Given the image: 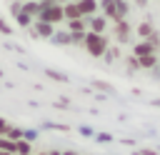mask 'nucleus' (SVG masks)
Wrapping results in <instances>:
<instances>
[{
    "mask_svg": "<svg viewBox=\"0 0 160 155\" xmlns=\"http://www.w3.org/2000/svg\"><path fill=\"white\" fill-rule=\"evenodd\" d=\"M40 10H42V8H40V2H38V0H22V12H28L32 20L40 15Z\"/></svg>",
    "mask_w": 160,
    "mask_h": 155,
    "instance_id": "9d476101",
    "label": "nucleus"
},
{
    "mask_svg": "<svg viewBox=\"0 0 160 155\" xmlns=\"http://www.w3.org/2000/svg\"><path fill=\"white\" fill-rule=\"evenodd\" d=\"M62 15H65V20H78V18H82V15H80V8H78L75 0H70V2L62 5Z\"/></svg>",
    "mask_w": 160,
    "mask_h": 155,
    "instance_id": "6e6552de",
    "label": "nucleus"
},
{
    "mask_svg": "<svg viewBox=\"0 0 160 155\" xmlns=\"http://www.w3.org/2000/svg\"><path fill=\"white\" fill-rule=\"evenodd\" d=\"M55 2H58V5H65V2H70V0H55Z\"/></svg>",
    "mask_w": 160,
    "mask_h": 155,
    "instance_id": "2f4dec72",
    "label": "nucleus"
},
{
    "mask_svg": "<svg viewBox=\"0 0 160 155\" xmlns=\"http://www.w3.org/2000/svg\"><path fill=\"white\" fill-rule=\"evenodd\" d=\"M135 5H140V8H145V5H148V0H135Z\"/></svg>",
    "mask_w": 160,
    "mask_h": 155,
    "instance_id": "c756f323",
    "label": "nucleus"
},
{
    "mask_svg": "<svg viewBox=\"0 0 160 155\" xmlns=\"http://www.w3.org/2000/svg\"><path fill=\"white\" fill-rule=\"evenodd\" d=\"M50 40H52L55 45H70V32H68V30H55Z\"/></svg>",
    "mask_w": 160,
    "mask_h": 155,
    "instance_id": "4468645a",
    "label": "nucleus"
},
{
    "mask_svg": "<svg viewBox=\"0 0 160 155\" xmlns=\"http://www.w3.org/2000/svg\"><path fill=\"white\" fill-rule=\"evenodd\" d=\"M85 32H88V30H85ZM85 32H70V45H82Z\"/></svg>",
    "mask_w": 160,
    "mask_h": 155,
    "instance_id": "412c9836",
    "label": "nucleus"
},
{
    "mask_svg": "<svg viewBox=\"0 0 160 155\" xmlns=\"http://www.w3.org/2000/svg\"><path fill=\"white\" fill-rule=\"evenodd\" d=\"M155 70H158V72H160V60H158V68H155Z\"/></svg>",
    "mask_w": 160,
    "mask_h": 155,
    "instance_id": "c9c22d12",
    "label": "nucleus"
},
{
    "mask_svg": "<svg viewBox=\"0 0 160 155\" xmlns=\"http://www.w3.org/2000/svg\"><path fill=\"white\" fill-rule=\"evenodd\" d=\"M22 140H35V132L32 130H22Z\"/></svg>",
    "mask_w": 160,
    "mask_h": 155,
    "instance_id": "bb28decb",
    "label": "nucleus"
},
{
    "mask_svg": "<svg viewBox=\"0 0 160 155\" xmlns=\"http://www.w3.org/2000/svg\"><path fill=\"white\" fill-rule=\"evenodd\" d=\"M150 52H155V50L150 48L148 40H138V42L132 45V55H135V58H140V55H150Z\"/></svg>",
    "mask_w": 160,
    "mask_h": 155,
    "instance_id": "f8f14e48",
    "label": "nucleus"
},
{
    "mask_svg": "<svg viewBox=\"0 0 160 155\" xmlns=\"http://www.w3.org/2000/svg\"><path fill=\"white\" fill-rule=\"evenodd\" d=\"M45 155H62V152H58V150H52V152H45Z\"/></svg>",
    "mask_w": 160,
    "mask_h": 155,
    "instance_id": "473e14b6",
    "label": "nucleus"
},
{
    "mask_svg": "<svg viewBox=\"0 0 160 155\" xmlns=\"http://www.w3.org/2000/svg\"><path fill=\"white\" fill-rule=\"evenodd\" d=\"M92 85H95L98 90H105V92H112V85H110V82H102V80H95Z\"/></svg>",
    "mask_w": 160,
    "mask_h": 155,
    "instance_id": "5701e85b",
    "label": "nucleus"
},
{
    "mask_svg": "<svg viewBox=\"0 0 160 155\" xmlns=\"http://www.w3.org/2000/svg\"><path fill=\"white\" fill-rule=\"evenodd\" d=\"M145 40H148V42H150V48H152V50H155V52H158V50H160V32H158V30H152V32H150V35H148V38H145Z\"/></svg>",
    "mask_w": 160,
    "mask_h": 155,
    "instance_id": "a211bd4d",
    "label": "nucleus"
},
{
    "mask_svg": "<svg viewBox=\"0 0 160 155\" xmlns=\"http://www.w3.org/2000/svg\"><path fill=\"white\" fill-rule=\"evenodd\" d=\"M15 155H32L30 140H15Z\"/></svg>",
    "mask_w": 160,
    "mask_h": 155,
    "instance_id": "2eb2a0df",
    "label": "nucleus"
},
{
    "mask_svg": "<svg viewBox=\"0 0 160 155\" xmlns=\"http://www.w3.org/2000/svg\"><path fill=\"white\" fill-rule=\"evenodd\" d=\"M78 8H80V15L82 18H90V15H98V0H75Z\"/></svg>",
    "mask_w": 160,
    "mask_h": 155,
    "instance_id": "0eeeda50",
    "label": "nucleus"
},
{
    "mask_svg": "<svg viewBox=\"0 0 160 155\" xmlns=\"http://www.w3.org/2000/svg\"><path fill=\"white\" fill-rule=\"evenodd\" d=\"M152 105H155V108H160V98H158V100H152Z\"/></svg>",
    "mask_w": 160,
    "mask_h": 155,
    "instance_id": "7c9ffc66",
    "label": "nucleus"
},
{
    "mask_svg": "<svg viewBox=\"0 0 160 155\" xmlns=\"http://www.w3.org/2000/svg\"><path fill=\"white\" fill-rule=\"evenodd\" d=\"M152 30H155V25H152L150 20H142V22H138V28H135V35H138L140 40H145V38H148Z\"/></svg>",
    "mask_w": 160,
    "mask_h": 155,
    "instance_id": "9b49d317",
    "label": "nucleus"
},
{
    "mask_svg": "<svg viewBox=\"0 0 160 155\" xmlns=\"http://www.w3.org/2000/svg\"><path fill=\"white\" fill-rule=\"evenodd\" d=\"M68 22V32H85L88 25H85V18H78V20H65Z\"/></svg>",
    "mask_w": 160,
    "mask_h": 155,
    "instance_id": "ddd939ff",
    "label": "nucleus"
},
{
    "mask_svg": "<svg viewBox=\"0 0 160 155\" xmlns=\"http://www.w3.org/2000/svg\"><path fill=\"white\" fill-rule=\"evenodd\" d=\"M112 30H115V40H118L120 45L130 42V38H132V28H130V22H128V20H118Z\"/></svg>",
    "mask_w": 160,
    "mask_h": 155,
    "instance_id": "7ed1b4c3",
    "label": "nucleus"
},
{
    "mask_svg": "<svg viewBox=\"0 0 160 155\" xmlns=\"http://www.w3.org/2000/svg\"><path fill=\"white\" fill-rule=\"evenodd\" d=\"M0 150H5V152H12V155H15V140H8L5 135H0Z\"/></svg>",
    "mask_w": 160,
    "mask_h": 155,
    "instance_id": "6ab92c4d",
    "label": "nucleus"
},
{
    "mask_svg": "<svg viewBox=\"0 0 160 155\" xmlns=\"http://www.w3.org/2000/svg\"><path fill=\"white\" fill-rule=\"evenodd\" d=\"M82 48L88 50V55L90 58H102L105 55V50L110 48V40H108V35L105 32H85V40H82Z\"/></svg>",
    "mask_w": 160,
    "mask_h": 155,
    "instance_id": "f257e3e1",
    "label": "nucleus"
},
{
    "mask_svg": "<svg viewBox=\"0 0 160 155\" xmlns=\"http://www.w3.org/2000/svg\"><path fill=\"white\" fill-rule=\"evenodd\" d=\"M5 138H8V140H22V128L10 125V128H8V132H5Z\"/></svg>",
    "mask_w": 160,
    "mask_h": 155,
    "instance_id": "f3484780",
    "label": "nucleus"
},
{
    "mask_svg": "<svg viewBox=\"0 0 160 155\" xmlns=\"http://www.w3.org/2000/svg\"><path fill=\"white\" fill-rule=\"evenodd\" d=\"M0 32H2V35H10V32H12V28H10V25H8L2 18H0Z\"/></svg>",
    "mask_w": 160,
    "mask_h": 155,
    "instance_id": "b1692460",
    "label": "nucleus"
},
{
    "mask_svg": "<svg viewBox=\"0 0 160 155\" xmlns=\"http://www.w3.org/2000/svg\"><path fill=\"white\" fill-rule=\"evenodd\" d=\"M100 10H102V18H108V20H112V22H118L120 18H118V0H100V5H98Z\"/></svg>",
    "mask_w": 160,
    "mask_h": 155,
    "instance_id": "423d86ee",
    "label": "nucleus"
},
{
    "mask_svg": "<svg viewBox=\"0 0 160 155\" xmlns=\"http://www.w3.org/2000/svg\"><path fill=\"white\" fill-rule=\"evenodd\" d=\"M45 75L52 78V80H58V82H68V75L65 72H58V70H45Z\"/></svg>",
    "mask_w": 160,
    "mask_h": 155,
    "instance_id": "aec40b11",
    "label": "nucleus"
},
{
    "mask_svg": "<svg viewBox=\"0 0 160 155\" xmlns=\"http://www.w3.org/2000/svg\"><path fill=\"white\" fill-rule=\"evenodd\" d=\"M38 20H42V22H50V25H58V22H65V15H62V5H48V8H42L40 10V15H38Z\"/></svg>",
    "mask_w": 160,
    "mask_h": 155,
    "instance_id": "f03ea898",
    "label": "nucleus"
},
{
    "mask_svg": "<svg viewBox=\"0 0 160 155\" xmlns=\"http://www.w3.org/2000/svg\"><path fill=\"white\" fill-rule=\"evenodd\" d=\"M52 32H55V25H50V22H42V20H32V38H52Z\"/></svg>",
    "mask_w": 160,
    "mask_h": 155,
    "instance_id": "20e7f679",
    "label": "nucleus"
},
{
    "mask_svg": "<svg viewBox=\"0 0 160 155\" xmlns=\"http://www.w3.org/2000/svg\"><path fill=\"white\" fill-rule=\"evenodd\" d=\"M125 65H128V70H130V72H135V70H140V65H138V58H135V55H130V58L125 60Z\"/></svg>",
    "mask_w": 160,
    "mask_h": 155,
    "instance_id": "4be33fe9",
    "label": "nucleus"
},
{
    "mask_svg": "<svg viewBox=\"0 0 160 155\" xmlns=\"http://www.w3.org/2000/svg\"><path fill=\"white\" fill-rule=\"evenodd\" d=\"M118 58H120V48H115V45H110V48L105 50V55H102L105 62H115Z\"/></svg>",
    "mask_w": 160,
    "mask_h": 155,
    "instance_id": "dca6fc26",
    "label": "nucleus"
},
{
    "mask_svg": "<svg viewBox=\"0 0 160 155\" xmlns=\"http://www.w3.org/2000/svg\"><path fill=\"white\" fill-rule=\"evenodd\" d=\"M8 128H10V122H8L5 118H0V135H5V132H8Z\"/></svg>",
    "mask_w": 160,
    "mask_h": 155,
    "instance_id": "a878e982",
    "label": "nucleus"
},
{
    "mask_svg": "<svg viewBox=\"0 0 160 155\" xmlns=\"http://www.w3.org/2000/svg\"><path fill=\"white\" fill-rule=\"evenodd\" d=\"M85 25H88L90 32H105V30H108V18H102V15H90V18H85Z\"/></svg>",
    "mask_w": 160,
    "mask_h": 155,
    "instance_id": "39448f33",
    "label": "nucleus"
},
{
    "mask_svg": "<svg viewBox=\"0 0 160 155\" xmlns=\"http://www.w3.org/2000/svg\"><path fill=\"white\" fill-rule=\"evenodd\" d=\"M62 155H78V152H72V150H68V152H62Z\"/></svg>",
    "mask_w": 160,
    "mask_h": 155,
    "instance_id": "72a5a7b5",
    "label": "nucleus"
},
{
    "mask_svg": "<svg viewBox=\"0 0 160 155\" xmlns=\"http://www.w3.org/2000/svg\"><path fill=\"white\" fill-rule=\"evenodd\" d=\"M20 2H22V0H20Z\"/></svg>",
    "mask_w": 160,
    "mask_h": 155,
    "instance_id": "e433bc0d",
    "label": "nucleus"
},
{
    "mask_svg": "<svg viewBox=\"0 0 160 155\" xmlns=\"http://www.w3.org/2000/svg\"><path fill=\"white\" fill-rule=\"evenodd\" d=\"M95 138H98V142H110L112 140V135H108V132H98Z\"/></svg>",
    "mask_w": 160,
    "mask_h": 155,
    "instance_id": "393cba45",
    "label": "nucleus"
},
{
    "mask_svg": "<svg viewBox=\"0 0 160 155\" xmlns=\"http://www.w3.org/2000/svg\"><path fill=\"white\" fill-rule=\"evenodd\" d=\"M40 2V8H48V5H55V0H38Z\"/></svg>",
    "mask_w": 160,
    "mask_h": 155,
    "instance_id": "c85d7f7f",
    "label": "nucleus"
},
{
    "mask_svg": "<svg viewBox=\"0 0 160 155\" xmlns=\"http://www.w3.org/2000/svg\"><path fill=\"white\" fill-rule=\"evenodd\" d=\"M132 155H158L155 150H132Z\"/></svg>",
    "mask_w": 160,
    "mask_h": 155,
    "instance_id": "cd10ccee",
    "label": "nucleus"
},
{
    "mask_svg": "<svg viewBox=\"0 0 160 155\" xmlns=\"http://www.w3.org/2000/svg\"><path fill=\"white\" fill-rule=\"evenodd\" d=\"M158 52H150V55H140L138 58V65H140V70H152L155 65H158Z\"/></svg>",
    "mask_w": 160,
    "mask_h": 155,
    "instance_id": "1a4fd4ad",
    "label": "nucleus"
},
{
    "mask_svg": "<svg viewBox=\"0 0 160 155\" xmlns=\"http://www.w3.org/2000/svg\"><path fill=\"white\" fill-rule=\"evenodd\" d=\"M0 155H12V152H5V150H0Z\"/></svg>",
    "mask_w": 160,
    "mask_h": 155,
    "instance_id": "f704fd0d",
    "label": "nucleus"
}]
</instances>
